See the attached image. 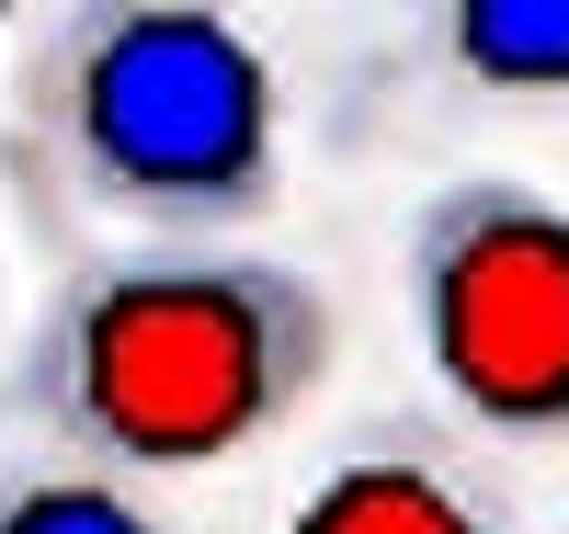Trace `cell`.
<instances>
[{"label":"cell","instance_id":"3957f363","mask_svg":"<svg viewBox=\"0 0 569 534\" xmlns=\"http://www.w3.org/2000/svg\"><path fill=\"white\" fill-rule=\"evenodd\" d=\"M410 330L456 421L569 444V205L467 171L410 216Z\"/></svg>","mask_w":569,"mask_h":534},{"label":"cell","instance_id":"5b68a950","mask_svg":"<svg viewBox=\"0 0 569 534\" xmlns=\"http://www.w3.org/2000/svg\"><path fill=\"white\" fill-rule=\"evenodd\" d=\"M433 58L467 91H501V103L569 91V0H445L433 12Z\"/></svg>","mask_w":569,"mask_h":534},{"label":"cell","instance_id":"277c9868","mask_svg":"<svg viewBox=\"0 0 569 534\" xmlns=\"http://www.w3.org/2000/svg\"><path fill=\"white\" fill-rule=\"evenodd\" d=\"M284 534H501V512L433 432H365L297 490Z\"/></svg>","mask_w":569,"mask_h":534},{"label":"cell","instance_id":"7a4b0ae2","mask_svg":"<svg viewBox=\"0 0 569 534\" xmlns=\"http://www.w3.org/2000/svg\"><path fill=\"white\" fill-rule=\"evenodd\" d=\"M12 137L46 205L126 239H240L284 193V80L194 0H80L34 23Z\"/></svg>","mask_w":569,"mask_h":534},{"label":"cell","instance_id":"6da1fadb","mask_svg":"<svg viewBox=\"0 0 569 534\" xmlns=\"http://www.w3.org/2000/svg\"><path fill=\"white\" fill-rule=\"evenodd\" d=\"M330 296L240 239H103L12 342V421L91 477H194L273 444L330 386Z\"/></svg>","mask_w":569,"mask_h":534},{"label":"cell","instance_id":"8992f818","mask_svg":"<svg viewBox=\"0 0 569 534\" xmlns=\"http://www.w3.org/2000/svg\"><path fill=\"white\" fill-rule=\"evenodd\" d=\"M0 534H171V523H160L149 490H126V477L23 455V466H0Z\"/></svg>","mask_w":569,"mask_h":534}]
</instances>
